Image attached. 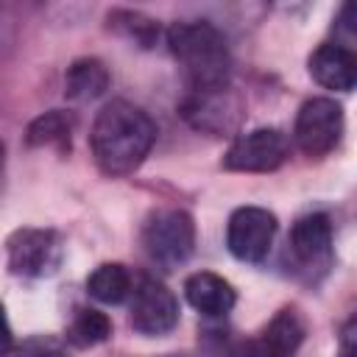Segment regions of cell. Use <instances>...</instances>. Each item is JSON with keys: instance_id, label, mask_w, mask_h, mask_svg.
<instances>
[{"instance_id": "obj_9", "label": "cell", "mask_w": 357, "mask_h": 357, "mask_svg": "<svg viewBox=\"0 0 357 357\" xmlns=\"http://www.w3.org/2000/svg\"><path fill=\"white\" fill-rule=\"evenodd\" d=\"M287 156V137L279 128H254L248 134H240L226 156L223 167L234 173H268L276 170Z\"/></svg>"}, {"instance_id": "obj_22", "label": "cell", "mask_w": 357, "mask_h": 357, "mask_svg": "<svg viewBox=\"0 0 357 357\" xmlns=\"http://www.w3.org/2000/svg\"><path fill=\"white\" fill-rule=\"evenodd\" d=\"M3 159H6V148H3V142H0V173H3Z\"/></svg>"}, {"instance_id": "obj_7", "label": "cell", "mask_w": 357, "mask_h": 357, "mask_svg": "<svg viewBox=\"0 0 357 357\" xmlns=\"http://www.w3.org/2000/svg\"><path fill=\"white\" fill-rule=\"evenodd\" d=\"M343 137V109L332 98H310L301 103L293 126V139L301 153L324 156Z\"/></svg>"}, {"instance_id": "obj_1", "label": "cell", "mask_w": 357, "mask_h": 357, "mask_svg": "<svg viewBox=\"0 0 357 357\" xmlns=\"http://www.w3.org/2000/svg\"><path fill=\"white\" fill-rule=\"evenodd\" d=\"M156 142V123L139 106L128 100L106 103L89 131V148L95 165L106 176L134 173Z\"/></svg>"}, {"instance_id": "obj_13", "label": "cell", "mask_w": 357, "mask_h": 357, "mask_svg": "<svg viewBox=\"0 0 357 357\" xmlns=\"http://www.w3.org/2000/svg\"><path fill=\"white\" fill-rule=\"evenodd\" d=\"M184 296H187V301H190L201 315H209V318L226 315V312L234 307V301H237L234 287H231L223 276H218V273H212V271H198V273L187 276V282H184Z\"/></svg>"}, {"instance_id": "obj_20", "label": "cell", "mask_w": 357, "mask_h": 357, "mask_svg": "<svg viewBox=\"0 0 357 357\" xmlns=\"http://www.w3.org/2000/svg\"><path fill=\"white\" fill-rule=\"evenodd\" d=\"M14 346V335H11V324L6 318V307L0 304V357H6Z\"/></svg>"}, {"instance_id": "obj_12", "label": "cell", "mask_w": 357, "mask_h": 357, "mask_svg": "<svg viewBox=\"0 0 357 357\" xmlns=\"http://www.w3.org/2000/svg\"><path fill=\"white\" fill-rule=\"evenodd\" d=\"M307 67H310V75L321 86H326V89H335V92H351L354 89V81H357V59L340 42H324V45H318L312 50Z\"/></svg>"}, {"instance_id": "obj_21", "label": "cell", "mask_w": 357, "mask_h": 357, "mask_svg": "<svg viewBox=\"0 0 357 357\" xmlns=\"http://www.w3.org/2000/svg\"><path fill=\"white\" fill-rule=\"evenodd\" d=\"M357 346H354V321L346 324L343 329V340H340V357H354Z\"/></svg>"}, {"instance_id": "obj_16", "label": "cell", "mask_w": 357, "mask_h": 357, "mask_svg": "<svg viewBox=\"0 0 357 357\" xmlns=\"http://www.w3.org/2000/svg\"><path fill=\"white\" fill-rule=\"evenodd\" d=\"M70 134H73V120L67 112H45L42 117H36L28 131H25V145L28 148H59V151H70Z\"/></svg>"}, {"instance_id": "obj_10", "label": "cell", "mask_w": 357, "mask_h": 357, "mask_svg": "<svg viewBox=\"0 0 357 357\" xmlns=\"http://www.w3.org/2000/svg\"><path fill=\"white\" fill-rule=\"evenodd\" d=\"M287 254L293 257L296 271H304L312 279V271L324 273L332 262V223L324 212H310L298 218L290 229Z\"/></svg>"}, {"instance_id": "obj_18", "label": "cell", "mask_w": 357, "mask_h": 357, "mask_svg": "<svg viewBox=\"0 0 357 357\" xmlns=\"http://www.w3.org/2000/svg\"><path fill=\"white\" fill-rule=\"evenodd\" d=\"M109 25H112L117 33L134 39V42L142 45V47H151V45L159 39V22L151 20V17H145L142 11L114 8V11H109Z\"/></svg>"}, {"instance_id": "obj_5", "label": "cell", "mask_w": 357, "mask_h": 357, "mask_svg": "<svg viewBox=\"0 0 357 357\" xmlns=\"http://www.w3.org/2000/svg\"><path fill=\"white\" fill-rule=\"evenodd\" d=\"M64 259V240L53 229H17L6 240V262L14 276L42 279L59 271Z\"/></svg>"}, {"instance_id": "obj_15", "label": "cell", "mask_w": 357, "mask_h": 357, "mask_svg": "<svg viewBox=\"0 0 357 357\" xmlns=\"http://www.w3.org/2000/svg\"><path fill=\"white\" fill-rule=\"evenodd\" d=\"M131 284H134V276L120 262H103L86 279L89 296L95 301H100V304H120V301H126L131 296Z\"/></svg>"}, {"instance_id": "obj_3", "label": "cell", "mask_w": 357, "mask_h": 357, "mask_svg": "<svg viewBox=\"0 0 357 357\" xmlns=\"http://www.w3.org/2000/svg\"><path fill=\"white\" fill-rule=\"evenodd\" d=\"M142 248L153 265L173 271L190 259L195 248V223L184 209H156L142 226Z\"/></svg>"}, {"instance_id": "obj_17", "label": "cell", "mask_w": 357, "mask_h": 357, "mask_svg": "<svg viewBox=\"0 0 357 357\" xmlns=\"http://www.w3.org/2000/svg\"><path fill=\"white\" fill-rule=\"evenodd\" d=\"M112 335V321L106 312L100 310H92V307H84L73 315L70 326H67V340L78 349H92L98 343H106Z\"/></svg>"}, {"instance_id": "obj_6", "label": "cell", "mask_w": 357, "mask_h": 357, "mask_svg": "<svg viewBox=\"0 0 357 357\" xmlns=\"http://www.w3.org/2000/svg\"><path fill=\"white\" fill-rule=\"evenodd\" d=\"M128 321L139 335H167L178 324V301L156 276L139 273L131 284Z\"/></svg>"}, {"instance_id": "obj_4", "label": "cell", "mask_w": 357, "mask_h": 357, "mask_svg": "<svg viewBox=\"0 0 357 357\" xmlns=\"http://www.w3.org/2000/svg\"><path fill=\"white\" fill-rule=\"evenodd\" d=\"M178 112L195 131L223 137L240 128L245 103L231 84H223V86H209V89H190Z\"/></svg>"}, {"instance_id": "obj_2", "label": "cell", "mask_w": 357, "mask_h": 357, "mask_svg": "<svg viewBox=\"0 0 357 357\" xmlns=\"http://www.w3.org/2000/svg\"><path fill=\"white\" fill-rule=\"evenodd\" d=\"M167 47L178 61L190 89H209L229 84L231 56L223 33L206 22H173L167 31Z\"/></svg>"}, {"instance_id": "obj_19", "label": "cell", "mask_w": 357, "mask_h": 357, "mask_svg": "<svg viewBox=\"0 0 357 357\" xmlns=\"http://www.w3.org/2000/svg\"><path fill=\"white\" fill-rule=\"evenodd\" d=\"M14 357H67V351L61 349L59 340H50V337H33L28 343H22L17 349Z\"/></svg>"}, {"instance_id": "obj_14", "label": "cell", "mask_w": 357, "mask_h": 357, "mask_svg": "<svg viewBox=\"0 0 357 357\" xmlns=\"http://www.w3.org/2000/svg\"><path fill=\"white\" fill-rule=\"evenodd\" d=\"M109 84H112V75L100 59H95V56L75 59L64 75V95L75 103H89V100L100 98L109 89Z\"/></svg>"}, {"instance_id": "obj_11", "label": "cell", "mask_w": 357, "mask_h": 357, "mask_svg": "<svg viewBox=\"0 0 357 357\" xmlns=\"http://www.w3.org/2000/svg\"><path fill=\"white\" fill-rule=\"evenodd\" d=\"M307 335V321L296 307H282L268 326L254 337L243 340L231 357H293L298 346L304 343Z\"/></svg>"}, {"instance_id": "obj_8", "label": "cell", "mask_w": 357, "mask_h": 357, "mask_svg": "<svg viewBox=\"0 0 357 357\" xmlns=\"http://www.w3.org/2000/svg\"><path fill=\"white\" fill-rule=\"evenodd\" d=\"M276 237V215L262 206H240L226 226V245L240 262H262Z\"/></svg>"}]
</instances>
